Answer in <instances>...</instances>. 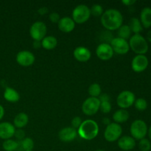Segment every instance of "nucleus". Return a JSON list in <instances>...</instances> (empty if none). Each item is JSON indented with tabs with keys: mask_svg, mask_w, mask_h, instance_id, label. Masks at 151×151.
Segmentation results:
<instances>
[{
	"mask_svg": "<svg viewBox=\"0 0 151 151\" xmlns=\"http://www.w3.org/2000/svg\"><path fill=\"white\" fill-rule=\"evenodd\" d=\"M101 24L108 30H116L122 25L123 16L116 9H109L101 16Z\"/></svg>",
	"mask_w": 151,
	"mask_h": 151,
	"instance_id": "nucleus-1",
	"label": "nucleus"
},
{
	"mask_svg": "<svg viewBox=\"0 0 151 151\" xmlns=\"http://www.w3.org/2000/svg\"><path fill=\"white\" fill-rule=\"evenodd\" d=\"M78 134L85 140H92L99 134V125L92 119H86L81 123L78 129Z\"/></svg>",
	"mask_w": 151,
	"mask_h": 151,
	"instance_id": "nucleus-2",
	"label": "nucleus"
},
{
	"mask_svg": "<svg viewBox=\"0 0 151 151\" xmlns=\"http://www.w3.org/2000/svg\"><path fill=\"white\" fill-rule=\"evenodd\" d=\"M129 47L136 54L145 55L148 51V43L140 34H134L130 38Z\"/></svg>",
	"mask_w": 151,
	"mask_h": 151,
	"instance_id": "nucleus-3",
	"label": "nucleus"
},
{
	"mask_svg": "<svg viewBox=\"0 0 151 151\" xmlns=\"http://www.w3.org/2000/svg\"><path fill=\"white\" fill-rule=\"evenodd\" d=\"M130 131L134 139L141 140L146 137L148 129L145 122L142 119H137L131 124Z\"/></svg>",
	"mask_w": 151,
	"mask_h": 151,
	"instance_id": "nucleus-4",
	"label": "nucleus"
},
{
	"mask_svg": "<svg viewBox=\"0 0 151 151\" xmlns=\"http://www.w3.org/2000/svg\"><path fill=\"white\" fill-rule=\"evenodd\" d=\"M91 16L90 8L86 4H79L72 12V19L77 24H83L89 19Z\"/></svg>",
	"mask_w": 151,
	"mask_h": 151,
	"instance_id": "nucleus-5",
	"label": "nucleus"
},
{
	"mask_svg": "<svg viewBox=\"0 0 151 151\" xmlns=\"http://www.w3.org/2000/svg\"><path fill=\"white\" fill-rule=\"evenodd\" d=\"M122 134V128L119 124L112 122L107 125L104 132V137L106 141L114 142L119 139Z\"/></svg>",
	"mask_w": 151,
	"mask_h": 151,
	"instance_id": "nucleus-6",
	"label": "nucleus"
},
{
	"mask_svg": "<svg viewBox=\"0 0 151 151\" xmlns=\"http://www.w3.org/2000/svg\"><path fill=\"white\" fill-rule=\"evenodd\" d=\"M47 28L45 24L42 22H35L32 24L29 29V34L34 41H41L46 37Z\"/></svg>",
	"mask_w": 151,
	"mask_h": 151,
	"instance_id": "nucleus-7",
	"label": "nucleus"
},
{
	"mask_svg": "<svg viewBox=\"0 0 151 151\" xmlns=\"http://www.w3.org/2000/svg\"><path fill=\"white\" fill-rule=\"evenodd\" d=\"M136 100L135 95L131 91H122L119 94L116 98V103L121 109H126L132 106Z\"/></svg>",
	"mask_w": 151,
	"mask_h": 151,
	"instance_id": "nucleus-8",
	"label": "nucleus"
},
{
	"mask_svg": "<svg viewBox=\"0 0 151 151\" xmlns=\"http://www.w3.org/2000/svg\"><path fill=\"white\" fill-rule=\"evenodd\" d=\"M100 102L96 97H88L82 105V111L87 116H92L100 110Z\"/></svg>",
	"mask_w": 151,
	"mask_h": 151,
	"instance_id": "nucleus-9",
	"label": "nucleus"
},
{
	"mask_svg": "<svg viewBox=\"0 0 151 151\" xmlns=\"http://www.w3.org/2000/svg\"><path fill=\"white\" fill-rule=\"evenodd\" d=\"M111 47L113 49L114 52L119 55H125L130 50L129 44L127 40L116 37L111 40Z\"/></svg>",
	"mask_w": 151,
	"mask_h": 151,
	"instance_id": "nucleus-10",
	"label": "nucleus"
},
{
	"mask_svg": "<svg viewBox=\"0 0 151 151\" xmlns=\"http://www.w3.org/2000/svg\"><path fill=\"white\" fill-rule=\"evenodd\" d=\"M149 60L145 55H137L133 58L131 68L135 72H142L147 68Z\"/></svg>",
	"mask_w": 151,
	"mask_h": 151,
	"instance_id": "nucleus-11",
	"label": "nucleus"
},
{
	"mask_svg": "<svg viewBox=\"0 0 151 151\" xmlns=\"http://www.w3.org/2000/svg\"><path fill=\"white\" fill-rule=\"evenodd\" d=\"M96 55L102 60H109L113 57L114 51L109 43H102L96 49Z\"/></svg>",
	"mask_w": 151,
	"mask_h": 151,
	"instance_id": "nucleus-12",
	"label": "nucleus"
},
{
	"mask_svg": "<svg viewBox=\"0 0 151 151\" xmlns=\"http://www.w3.org/2000/svg\"><path fill=\"white\" fill-rule=\"evenodd\" d=\"M16 61L22 66H29L35 62V56L31 52L23 50L16 55Z\"/></svg>",
	"mask_w": 151,
	"mask_h": 151,
	"instance_id": "nucleus-13",
	"label": "nucleus"
},
{
	"mask_svg": "<svg viewBox=\"0 0 151 151\" xmlns=\"http://www.w3.org/2000/svg\"><path fill=\"white\" fill-rule=\"evenodd\" d=\"M16 128L13 124L8 122L0 123V138L2 139H10L14 136Z\"/></svg>",
	"mask_w": 151,
	"mask_h": 151,
	"instance_id": "nucleus-14",
	"label": "nucleus"
},
{
	"mask_svg": "<svg viewBox=\"0 0 151 151\" xmlns=\"http://www.w3.org/2000/svg\"><path fill=\"white\" fill-rule=\"evenodd\" d=\"M77 137V131L72 127H66L59 131L58 137L63 142H72Z\"/></svg>",
	"mask_w": 151,
	"mask_h": 151,
	"instance_id": "nucleus-15",
	"label": "nucleus"
},
{
	"mask_svg": "<svg viewBox=\"0 0 151 151\" xmlns=\"http://www.w3.org/2000/svg\"><path fill=\"white\" fill-rule=\"evenodd\" d=\"M74 58L80 62H86L91 58V52L85 47H78L73 52Z\"/></svg>",
	"mask_w": 151,
	"mask_h": 151,
	"instance_id": "nucleus-16",
	"label": "nucleus"
},
{
	"mask_svg": "<svg viewBox=\"0 0 151 151\" xmlns=\"http://www.w3.org/2000/svg\"><path fill=\"white\" fill-rule=\"evenodd\" d=\"M118 146L121 150L129 151L135 147L136 141L132 137L123 136L118 139Z\"/></svg>",
	"mask_w": 151,
	"mask_h": 151,
	"instance_id": "nucleus-17",
	"label": "nucleus"
},
{
	"mask_svg": "<svg viewBox=\"0 0 151 151\" xmlns=\"http://www.w3.org/2000/svg\"><path fill=\"white\" fill-rule=\"evenodd\" d=\"M58 26L61 32L68 33L74 30L75 27V23L72 18L66 16L60 19L58 23Z\"/></svg>",
	"mask_w": 151,
	"mask_h": 151,
	"instance_id": "nucleus-18",
	"label": "nucleus"
},
{
	"mask_svg": "<svg viewBox=\"0 0 151 151\" xmlns=\"http://www.w3.org/2000/svg\"><path fill=\"white\" fill-rule=\"evenodd\" d=\"M29 122V117L27 114L24 112L18 114L14 118L13 120V124H14L15 128H17L18 129H22V128L26 126Z\"/></svg>",
	"mask_w": 151,
	"mask_h": 151,
	"instance_id": "nucleus-19",
	"label": "nucleus"
},
{
	"mask_svg": "<svg viewBox=\"0 0 151 151\" xmlns=\"http://www.w3.org/2000/svg\"><path fill=\"white\" fill-rule=\"evenodd\" d=\"M140 22L145 28L151 27V8L145 7L142 9L140 14Z\"/></svg>",
	"mask_w": 151,
	"mask_h": 151,
	"instance_id": "nucleus-20",
	"label": "nucleus"
},
{
	"mask_svg": "<svg viewBox=\"0 0 151 151\" xmlns=\"http://www.w3.org/2000/svg\"><path fill=\"white\" fill-rule=\"evenodd\" d=\"M4 98L10 103H16L20 100V94L14 88L7 87L4 90Z\"/></svg>",
	"mask_w": 151,
	"mask_h": 151,
	"instance_id": "nucleus-21",
	"label": "nucleus"
},
{
	"mask_svg": "<svg viewBox=\"0 0 151 151\" xmlns=\"http://www.w3.org/2000/svg\"><path fill=\"white\" fill-rule=\"evenodd\" d=\"M41 46L44 49L47 50H52L55 48L58 45V40L55 37L48 35L46 36L41 41Z\"/></svg>",
	"mask_w": 151,
	"mask_h": 151,
	"instance_id": "nucleus-22",
	"label": "nucleus"
},
{
	"mask_svg": "<svg viewBox=\"0 0 151 151\" xmlns=\"http://www.w3.org/2000/svg\"><path fill=\"white\" fill-rule=\"evenodd\" d=\"M129 118V113L125 109H119L113 114V119L117 124L125 122Z\"/></svg>",
	"mask_w": 151,
	"mask_h": 151,
	"instance_id": "nucleus-23",
	"label": "nucleus"
},
{
	"mask_svg": "<svg viewBox=\"0 0 151 151\" xmlns=\"http://www.w3.org/2000/svg\"><path fill=\"white\" fill-rule=\"evenodd\" d=\"M19 142V149L20 150L23 151H29L32 150L34 147V141L31 138L27 137Z\"/></svg>",
	"mask_w": 151,
	"mask_h": 151,
	"instance_id": "nucleus-24",
	"label": "nucleus"
},
{
	"mask_svg": "<svg viewBox=\"0 0 151 151\" xmlns=\"http://www.w3.org/2000/svg\"><path fill=\"white\" fill-rule=\"evenodd\" d=\"M128 26H129L131 32H134L135 34H139L143 30V27L142 25L141 22L137 18H132L130 20Z\"/></svg>",
	"mask_w": 151,
	"mask_h": 151,
	"instance_id": "nucleus-25",
	"label": "nucleus"
},
{
	"mask_svg": "<svg viewBox=\"0 0 151 151\" xmlns=\"http://www.w3.org/2000/svg\"><path fill=\"white\" fill-rule=\"evenodd\" d=\"M2 147L5 151H16L19 149V142L13 139H7L3 142Z\"/></svg>",
	"mask_w": 151,
	"mask_h": 151,
	"instance_id": "nucleus-26",
	"label": "nucleus"
},
{
	"mask_svg": "<svg viewBox=\"0 0 151 151\" xmlns=\"http://www.w3.org/2000/svg\"><path fill=\"white\" fill-rule=\"evenodd\" d=\"M131 32H131V29H130L128 25H122V26L118 29V35H119L118 37L122 38V39L127 40L128 38H131Z\"/></svg>",
	"mask_w": 151,
	"mask_h": 151,
	"instance_id": "nucleus-27",
	"label": "nucleus"
},
{
	"mask_svg": "<svg viewBox=\"0 0 151 151\" xmlns=\"http://www.w3.org/2000/svg\"><path fill=\"white\" fill-rule=\"evenodd\" d=\"M101 87L98 83H93L88 88V94L91 97L98 98L99 96L101 94Z\"/></svg>",
	"mask_w": 151,
	"mask_h": 151,
	"instance_id": "nucleus-28",
	"label": "nucleus"
},
{
	"mask_svg": "<svg viewBox=\"0 0 151 151\" xmlns=\"http://www.w3.org/2000/svg\"><path fill=\"white\" fill-rule=\"evenodd\" d=\"M134 106L138 111H142L147 108V103L146 100L143 98H139L134 102Z\"/></svg>",
	"mask_w": 151,
	"mask_h": 151,
	"instance_id": "nucleus-29",
	"label": "nucleus"
},
{
	"mask_svg": "<svg viewBox=\"0 0 151 151\" xmlns=\"http://www.w3.org/2000/svg\"><path fill=\"white\" fill-rule=\"evenodd\" d=\"M139 148L141 151H150L151 149L150 142L147 139H142L139 140Z\"/></svg>",
	"mask_w": 151,
	"mask_h": 151,
	"instance_id": "nucleus-30",
	"label": "nucleus"
},
{
	"mask_svg": "<svg viewBox=\"0 0 151 151\" xmlns=\"http://www.w3.org/2000/svg\"><path fill=\"white\" fill-rule=\"evenodd\" d=\"M90 11H91V15H93V16H96V17H98V16L103 15V8L100 4H95L92 5V7L90 9Z\"/></svg>",
	"mask_w": 151,
	"mask_h": 151,
	"instance_id": "nucleus-31",
	"label": "nucleus"
},
{
	"mask_svg": "<svg viewBox=\"0 0 151 151\" xmlns=\"http://www.w3.org/2000/svg\"><path fill=\"white\" fill-rule=\"evenodd\" d=\"M100 109L101 110V111L103 113H109L111 111V104L109 101L102 102V103H100Z\"/></svg>",
	"mask_w": 151,
	"mask_h": 151,
	"instance_id": "nucleus-32",
	"label": "nucleus"
},
{
	"mask_svg": "<svg viewBox=\"0 0 151 151\" xmlns=\"http://www.w3.org/2000/svg\"><path fill=\"white\" fill-rule=\"evenodd\" d=\"M82 122L83 121L80 116H75L72 120V127L73 128H75V130L78 129Z\"/></svg>",
	"mask_w": 151,
	"mask_h": 151,
	"instance_id": "nucleus-33",
	"label": "nucleus"
},
{
	"mask_svg": "<svg viewBox=\"0 0 151 151\" xmlns=\"http://www.w3.org/2000/svg\"><path fill=\"white\" fill-rule=\"evenodd\" d=\"M49 19H50V22H52V23H58L60 18L58 13H55V12H53V13H51L50 14Z\"/></svg>",
	"mask_w": 151,
	"mask_h": 151,
	"instance_id": "nucleus-34",
	"label": "nucleus"
},
{
	"mask_svg": "<svg viewBox=\"0 0 151 151\" xmlns=\"http://www.w3.org/2000/svg\"><path fill=\"white\" fill-rule=\"evenodd\" d=\"M14 136H15V137H16V138L17 139L19 140V141H21V140L24 139L25 138V132L23 131V130H22V129L16 130V131H15Z\"/></svg>",
	"mask_w": 151,
	"mask_h": 151,
	"instance_id": "nucleus-35",
	"label": "nucleus"
},
{
	"mask_svg": "<svg viewBox=\"0 0 151 151\" xmlns=\"http://www.w3.org/2000/svg\"><path fill=\"white\" fill-rule=\"evenodd\" d=\"M98 99L100 103H102V102L109 101V96L107 94H101L99 96Z\"/></svg>",
	"mask_w": 151,
	"mask_h": 151,
	"instance_id": "nucleus-36",
	"label": "nucleus"
},
{
	"mask_svg": "<svg viewBox=\"0 0 151 151\" xmlns=\"http://www.w3.org/2000/svg\"><path fill=\"white\" fill-rule=\"evenodd\" d=\"M136 2H137L136 0H123V1H122V4H124L126 6H131L134 4H135Z\"/></svg>",
	"mask_w": 151,
	"mask_h": 151,
	"instance_id": "nucleus-37",
	"label": "nucleus"
},
{
	"mask_svg": "<svg viewBox=\"0 0 151 151\" xmlns=\"http://www.w3.org/2000/svg\"><path fill=\"white\" fill-rule=\"evenodd\" d=\"M47 12H48V9L46 7H41V8L38 10V13H39L40 15H45L47 14Z\"/></svg>",
	"mask_w": 151,
	"mask_h": 151,
	"instance_id": "nucleus-38",
	"label": "nucleus"
},
{
	"mask_svg": "<svg viewBox=\"0 0 151 151\" xmlns=\"http://www.w3.org/2000/svg\"><path fill=\"white\" fill-rule=\"evenodd\" d=\"M4 115V109L1 105H0V120L3 118Z\"/></svg>",
	"mask_w": 151,
	"mask_h": 151,
	"instance_id": "nucleus-39",
	"label": "nucleus"
},
{
	"mask_svg": "<svg viewBox=\"0 0 151 151\" xmlns=\"http://www.w3.org/2000/svg\"><path fill=\"white\" fill-rule=\"evenodd\" d=\"M41 46V43L40 42V41H35L33 43V47H35V48H39Z\"/></svg>",
	"mask_w": 151,
	"mask_h": 151,
	"instance_id": "nucleus-40",
	"label": "nucleus"
},
{
	"mask_svg": "<svg viewBox=\"0 0 151 151\" xmlns=\"http://www.w3.org/2000/svg\"><path fill=\"white\" fill-rule=\"evenodd\" d=\"M147 39H148V41L150 42H151V31H149L147 32Z\"/></svg>",
	"mask_w": 151,
	"mask_h": 151,
	"instance_id": "nucleus-41",
	"label": "nucleus"
},
{
	"mask_svg": "<svg viewBox=\"0 0 151 151\" xmlns=\"http://www.w3.org/2000/svg\"><path fill=\"white\" fill-rule=\"evenodd\" d=\"M147 133H148L149 138H150V139L151 140V126L150 127V128H149L148 131H147Z\"/></svg>",
	"mask_w": 151,
	"mask_h": 151,
	"instance_id": "nucleus-42",
	"label": "nucleus"
},
{
	"mask_svg": "<svg viewBox=\"0 0 151 151\" xmlns=\"http://www.w3.org/2000/svg\"><path fill=\"white\" fill-rule=\"evenodd\" d=\"M96 151H104V150H96Z\"/></svg>",
	"mask_w": 151,
	"mask_h": 151,
	"instance_id": "nucleus-43",
	"label": "nucleus"
},
{
	"mask_svg": "<svg viewBox=\"0 0 151 151\" xmlns=\"http://www.w3.org/2000/svg\"><path fill=\"white\" fill-rule=\"evenodd\" d=\"M29 151H33V150H29Z\"/></svg>",
	"mask_w": 151,
	"mask_h": 151,
	"instance_id": "nucleus-44",
	"label": "nucleus"
}]
</instances>
